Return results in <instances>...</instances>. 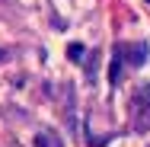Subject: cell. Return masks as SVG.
Segmentation results:
<instances>
[{"label":"cell","instance_id":"obj_4","mask_svg":"<svg viewBox=\"0 0 150 147\" xmlns=\"http://www.w3.org/2000/svg\"><path fill=\"white\" fill-rule=\"evenodd\" d=\"M147 3H150V0H147Z\"/></svg>","mask_w":150,"mask_h":147},{"label":"cell","instance_id":"obj_2","mask_svg":"<svg viewBox=\"0 0 150 147\" xmlns=\"http://www.w3.org/2000/svg\"><path fill=\"white\" fill-rule=\"evenodd\" d=\"M35 147H61V138L54 131H48V128H42L38 134H35Z\"/></svg>","mask_w":150,"mask_h":147},{"label":"cell","instance_id":"obj_3","mask_svg":"<svg viewBox=\"0 0 150 147\" xmlns=\"http://www.w3.org/2000/svg\"><path fill=\"white\" fill-rule=\"evenodd\" d=\"M0 61H6V51H3V48H0Z\"/></svg>","mask_w":150,"mask_h":147},{"label":"cell","instance_id":"obj_1","mask_svg":"<svg viewBox=\"0 0 150 147\" xmlns=\"http://www.w3.org/2000/svg\"><path fill=\"white\" fill-rule=\"evenodd\" d=\"M131 125L134 131H150V87H137L131 96Z\"/></svg>","mask_w":150,"mask_h":147}]
</instances>
